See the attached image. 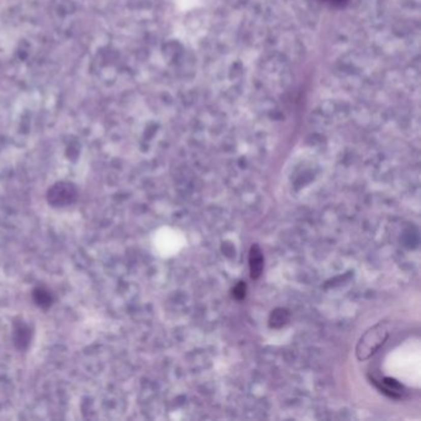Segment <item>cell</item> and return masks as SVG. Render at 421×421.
<instances>
[{"mask_svg":"<svg viewBox=\"0 0 421 421\" xmlns=\"http://www.w3.org/2000/svg\"><path fill=\"white\" fill-rule=\"evenodd\" d=\"M389 336V330L385 326V324L374 325L371 327L367 333H365L356 347V356L359 361H366L370 357L373 356L377 351L384 345Z\"/></svg>","mask_w":421,"mask_h":421,"instance_id":"cell-1","label":"cell"},{"mask_svg":"<svg viewBox=\"0 0 421 421\" xmlns=\"http://www.w3.org/2000/svg\"><path fill=\"white\" fill-rule=\"evenodd\" d=\"M78 198V190L69 182H58L47 192V200L52 206L63 207L73 204Z\"/></svg>","mask_w":421,"mask_h":421,"instance_id":"cell-2","label":"cell"},{"mask_svg":"<svg viewBox=\"0 0 421 421\" xmlns=\"http://www.w3.org/2000/svg\"><path fill=\"white\" fill-rule=\"evenodd\" d=\"M263 252L257 244L252 245L250 249L249 264H250V276L251 279H258L263 272Z\"/></svg>","mask_w":421,"mask_h":421,"instance_id":"cell-3","label":"cell"},{"mask_svg":"<svg viewBox=\"0 0 421 421\" xmlns=\"http://www.w3.org/2000/svg\"><path fill=\"white\" fill-rule=\"evenodd\" d=\"M290 314L287 309L283 308H277L270 313L269 315V326L272 328H281L283 327L288 321H289Z\"/></svg>","mask_w":421,"mask_h":421,"instance_id":"cell-4","label":"cell"},{"mask_svg":"<svg viewBox=\"0 0 421 421\" xmlns=\"http://www.w3.org/2000/svg\"><path fill=\"white\" fill-rule=\"evenodd\" d=\"M31 339V333L28 327L25 324H19L15 327V333H14V340H15V345L20 350H24L27 347L28 342Z\"/></svg>","mask_w":421,"mask_h":421,"instance_id":"cell-5","label":"cell"},{"mask_svg":"<svg viewBox=\"0 0 421 421\" xmlns=\"http://www.w3.org/2000/svg\"><path fill=\"white\" fill-rule=\"evenodd\" d=\"M383 384H384V389H383V393H387L389 392L388 396L392 398H399L400 393H402V384L393 378H384L383 379Z\"/></svg>","mask_w":421,"mask_h":421,"instance_id":"cell-6","label":"cell"},{"mask_svg":"<svg viewBox=\"0 0 421 421\" xmlns=\"http://www.w3.org/2000/svg\"><path fill=\"white\" fill-rule=\"evenodd\" d=\"M34 299L36 304L41 308H48L52 304V296L45 288H37L34 290Z\"/></svg>","mask_w":421,"mask_h":421,"instance_id":"cell-7","label":"cell"},{"mask_svg":"<svg viewBox=\"0 0 421 421\" xmlns=\"http://www.w3.org/2000/svg\"><path fill=\"white\" fill-rule=\"evenodd\" d=\"M245 295H246V284L245 282H238V284L233 288V296L237 300H242L245 299Z\"/></svg>","mask_w":421,"mask_h":421,"instance_id":"cell-8","label":"cell"},{"mask_svg":"<svg viewBox=\"0 0 421 421\" xmlns=\"http://www.w3.org/2000/svg\"><path fill=\"white\" fill-rule=\"evenodd\" d=\"M331 3L334 5H336V7H342V5H345L347 3V0H331Z\"/></svg>","mask_w":421,"mask_h":421,"instance_id":"cell-9","label":"cell"}]
</instances>
